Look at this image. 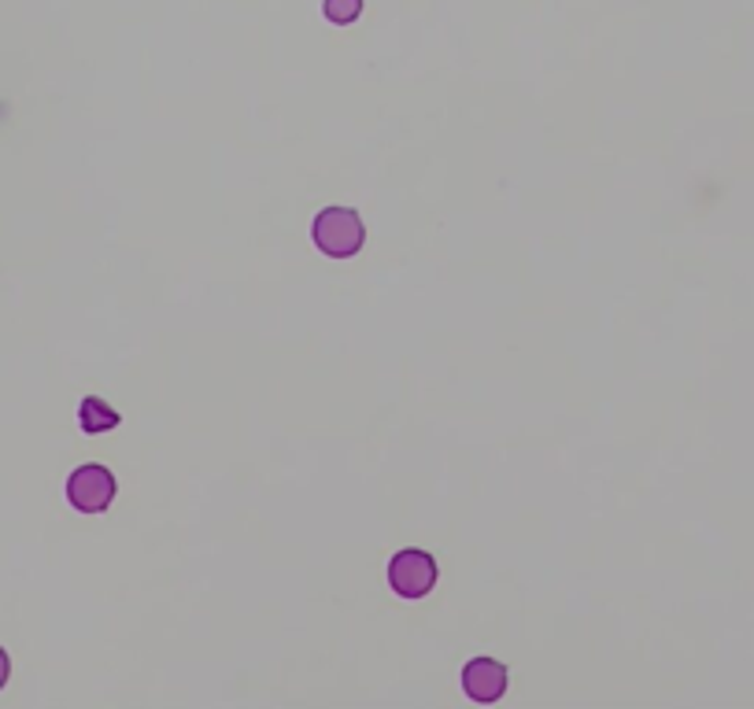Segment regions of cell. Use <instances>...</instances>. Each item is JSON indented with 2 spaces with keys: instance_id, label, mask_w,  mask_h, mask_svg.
Returning <instances> with one entry per match:
<instances>
[{
  "instance_id": "6da1fadb",
  "label": "cell",
  "mask_w": 754,
  "mask_h": 709,
  "mask_svg": "<svg viewBox=\"0 0 754 709\" xmlns=\"http://www.w3.org/2000/svg\"><path fill=\"white\" fill-rule=\"evenodd\" d=\"M311 237L318 251H326L330 259H352L355 251L366 245V229H363V218L355 215L352 208H326L318 211L315 226H311Z\"/></svg>"
},
{
  "instance_id": "7a4b0ae2",
  "label": "cell",
  "mask_w": 754,
  "mask_h": 709,
  "mask_svg": "<svg viewBox=\"0 0 754 709\" xmlns=\"http://www.w3.org/2000/svg\"><path fill=\"white\" fill-rule=\"evenodd\" d=\"M437 584V558L429 551H400L389 562V588L403 599H422Z\"/></svg>"
},
{
  "instance_id": "3957f363",
  "label": "cell",
  "mask_w": 754,
  "mask_h": 709,
  "mask_svg": "<svg viewBox=\"0 0 754 709\" xmlns=\"http://www.w3.org/2000/svg\"><path fill=\"white\" fill-rule=\"evenodd\" d=\"M67 499H71L74 510L82 513H104L115 499V477L108 465H79L67 481Z\"/></svg>"
},
{
  "instance_id": "277c9868",
  "label": "cell",
  "mask_w": 754,
  "mask_h": 709,
  "mask_svg": "<svg viewBox=\"0 0 754 709\" xmlns=\"http://www.w3.org/2000/svg\"><path fill=\"white\" fill-rule=\"evenodd\" d=\"M462 687H467V695L481 706L499 702L503 692H507V665L492 662V658H473V662L462 669Z\"/></svg>"
},
{
  "instance_id": "5b68a950",
  "label": "cell",
  "mask_w": 754,
  "mask_h": 709,
  "mask_svg": "<svg viewBox=\"0 0 754 709\" xmlns=\"http://www.w3.org/2000/svg\"><path fill=\"white\" fill-rule=\"evenodd\" d=\"M79 422H82V433L85 436H101V433H111L115 425L122 422V417L115 414L104 400H96V395H85L82 406H79Z\"/></svg>"
},
{
  "instance_id": "8992f818",
  "label": "cell",
  "mask_w": 754,
  "mask_h": 709,
  "mask_svg": "<svg viewBox=\"0 0 754 709\" xmlns=\"http://www.w3.org/2000/svg\"><path fill=\"white\" fill-rule=\"evenodd\" d=\"M322 12L330 23L337 26H347V23H355L363 12V0H322Z\"/></svg>"
},
{
  "instance_id": "52a82bcc",
  "label": "cell",
  "mask_w": 754,
  "mask_h": 709,
  "mask_svg": "<svg viewBox=\"0 0 754 709\" xmlns=\"http://www.w3.org/2000/svg\"><path fill=\"white\" fill-rule=\"evenodd\" d=\"M8 673H12V662H8V650L0 647V687L8 684Z\"/></svg>"
}]
</instances>
